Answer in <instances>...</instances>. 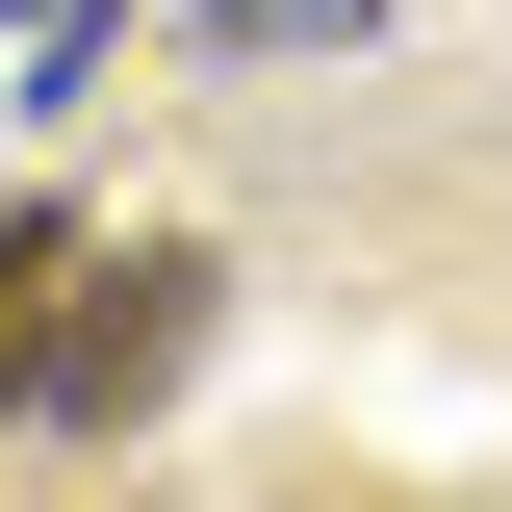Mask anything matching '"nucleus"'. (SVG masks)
Wrapping results in <instances>:
<instances>
[{"mask_svg":"<svg viewBox=\"0 0 512 512\" xmlns=\"http://www.w3.org/2000/svg\"><path fill=\"white\" fill-rule=\"evenodd\" d=\"M205 26H231V52H333L359 0H205Z\"/></svg>","mask_w":512,"mask_h":512,"instance_id":"nucleus-3","label":"nucleus"},{"mask_svg":"<svg viewBox=\"0 0 512 512\" xmlns=\"http://www.w3.org/2000/svg\"><path fill=\"white\" fill-rule=\"evenodd\" d=\"M205 359V256H77V333H52V410H154Z\"/></svg>","mask_w":512,"mask_h":512,"instance_id":"nucleus-1","label":"nucleus"},{"mask_svg":"<svg viewBox=\"0 0 512 512\" xmlns=\"http://www.w3.org/2000/svg\"><path fill=\"white\" fill-rule=\"evenodd\" d=\"M52 333H77V231L0 205V410H52Z\"/></svg>","mask_w":512,"mask_h":512,"instance_id":"nucleus-2","label":"nucleus"}]
</instances>
